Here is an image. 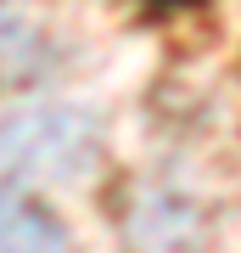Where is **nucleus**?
Returning <instances> with one entry per match:
<instances>
[{
    "label": "nucleus",
    "mask_w": 241,
    "mask_h": 253,
    "mask_svg": "<svg viewBox=\"0 0 241 253\" xmlns=\"http://www.w3.org/2000/svg\"><path fill=\"white\" fill-rule=\"evenodd\" d=\"M107 129L90 107H28L6 118V186H73L90 180Z\"/></svg>",
    "instance_id": "1"
},
{
    "label": "nucleus",
    "mask_w": 241,
    "mask_h": 253,
    "mask_svg": "<svg viewBox=\"0 0 241 253\" xmlns=\"http://www.w3.org/2000/svg\"><path fill=\"white\" fill-rule=\"evenodd\" d=\"M207 248V203L174 174L135 186L124 208V253H202Z\"/></svg>",
    "instance_id": "2"
},
{
    "label": "nucleus",
    "mask_w": 241,
    "mask_h": 253,
    "mask_svg": "<svg viewBox=\"0 0 241 253\" xmlns=\"http://www.w3.org/2000/svg\"><path fill=\"white\" fill-rule=\"evenodd\" d=\"M0 253H79V248H73L68 225L39 197H28L23 186H6V203H0Z\"/></svg>",
    "instance_id": "3"
},
{
    "label": "nucleus",
    "mask_w": 241,
    "mask_h": 253,
    "mask_svg": "<svg viewBox=\"0 0 241 253\" xmlns=\"http://www.w3.org/2000/svg\"><path fill=\"white\" fill-rule=\"evenodd\" d=\"M51 68V56L39 51V34H34V23H23L17 17V6L6 11V84L11 90H28V84H39V73Z\"/></svg>",
    "instance_id": "4"
}]
</instances>
